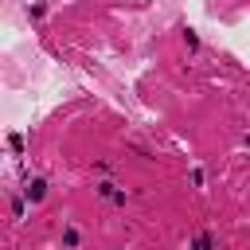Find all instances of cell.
<instances>
[{
  "instance_id": "6da1fadb",
  "label": "cell",
  "mask_w": 250,
  "mask_h": 250,
  "mask_svg": "<svg viewBox=\"0 0 250 250\" xmlns=\"http://www.w3.org/2000/svg\"><path fill=\"white\" fill-rule=\"evenodd\" d=\"M43 195H47V184H43V180H31V184H27V199H31V203H39Z\"/></svg>"
},
{
  "instance_id": "7a4b0ae2",
  "label": "cell",
  "mask_w": 250,
  "mask_h": 250,
  "mask_svg": "<svg viewBox=\"0 0 250 250\" xmlns=\"http://www.w3.org/2000/svg\"><path fill=\"white\" fill-rule=\"evenodd\" d=\"M98 191H102V195H105V199H113V203H125V191H117V188H113V184H102V188H98Z\"/></svg>"
}]
</instances>
